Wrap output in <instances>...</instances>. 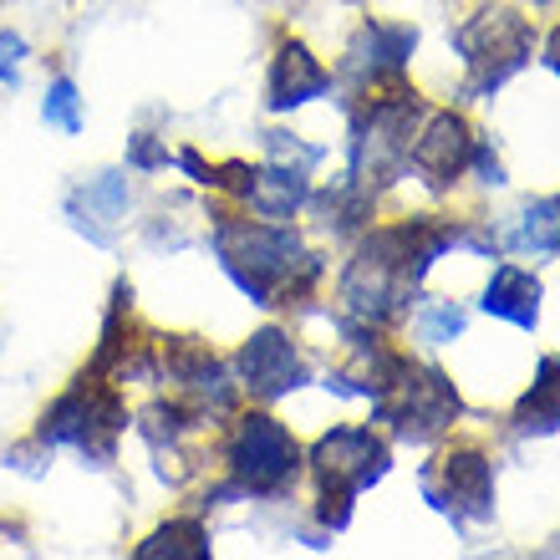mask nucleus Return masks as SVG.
<instances>
[{
  "mask_svg": "<svg viewBox=\"0 0 560 560\" xmlns=\"http://www.w3.org/2000/svg\"><path fill=\"white\" fill-rule=\"evenodd\" d=\"M560 428V357H546L535 387L515 408V433H556Z\"/></svg>",
  "mask_w": 560,
  "mask_h": 560,
  "instance_id": "nucleus-15",
  "label": "nucleus"
},
{
  "mask_svg": "<svg viewBox=\"0 0 560 560\" xmlns=\"http://www.w3.org/2000/svg\"><path fill=\"white\" fill-rule=\"evenodd\" d=\"M306 377H311L306 357H301V347L291 341V331H280V326H260L235 352L240 393H250V398H260V402L285 398V393H295Z\"/></svg>",
  "mask_w": 560,
  "mask_h": 560,
  "instance_id": "nucleus-9",
  "label": "nucleus"
},
{
  "mask_svg": "<svg viewBox=\"0 0 560 560\" xmlns=\"http://www.w3.org/2000/svg\"><path fill=\"white\" fill-rule=\"evenodd\" d=\"M448 245L485 250V240L464 235V230L448 220H402V224H387V230H372V235L357 245L352 266L341 270V306L368 326L372 322L387 326V322H398V316H408L423 270L433 266Z\"/></svg>",
  "mask_w": 560,
  "mask_h": 560,
  "instance_id": "nucleus-1",
  "label": "nucleus"
},
{
  "mask_svg": "<svg viewBox=\"0 0 560 560\" xmlns=\"http://www.w3.org/2000/svg\"><path fill=\"white\" fill-rule=\"evenodd\" d=\"M209 245L220 255L224 276L250 295L255 306H291L316 285L322 255H311L291 220H260V214H214Z\"/></svg>",
  "mask_w": 560,
  "mask_h": 560,
  "instance_id": "nucleus-2",
  "label": "nucleus"
},
{
  "mask_svg": "<svg viewBox=\"0 0 560 560\" xmlns=\"http://www.w3.org/2000/svg\"><path fill=\"white\" fill-rule=\"evenodd\" d=\"M418 331H423V341L443 347V341H454L464 331V311L454 301H428V306H418Z\"/></svg>",
  "mask_w": 560,
  "mask_h": 560,
  "instance_id": "nucleus-18",
  "label": "nucleus"
},
{
  "mask_svg": "<svg viewBox=\"0 0 560 560\" xmlns=\"http://www.w3.org/2000/svg\"><path fill=\"white\" fill-rule=\"evenodd\" d=\"M42 122L46 128H57V133L77 138L82 133V92H77L72 77H51L46 82V97H42Z\"/></svg>",
  "mask_w": 560,
  "mask_h": 560,
  "instance_id": "nucleus-17",
  "label": "nucleus"
},
{
  "mask_svg": "<svg viewBox=\"0 0 560 560\" xmlns=\"http://www.w3.org/2000/svg\"><path fill=\"white\" fill-rule=\"evenodd\" d=\"M485 311L489 316H500V322H515L530 331L540 322V280L530 270L520 266H494L489 276V291H485Z\"/></svg>",
  "mask_w": 560,
  "mask_h": 560,
  "instance_id": "nucleus-14",
  "label": "nucleus"
},
{
  "mask_svg": "<svg viewBox=\"0 0 560 560\" xmlns=\"http://www.w3.org/2000/svg\"><path fill=\"white\" fill-rule=\"evenodd\" d=\"M128 168H133V174H159V168H168V148L153 133H133V143H128Z\"/></svg>",
  "mask_w": 560,
  "mask_h": 560,
  "instance_id": "nucleus-20",
  "label": "nucleus"
},
{
  "mask_svg": "<svg viewBox=\"0 0 560 560\" xmlns=\"http://www.w3.org/2000/svg\"><path fill=\"white\" fill-rule=\"evenodd\" d=\"M26 57H31V46L21 31H0V88L15 92L21 88V72H26Z\"/></svg>",
  "mask_w": 560,
  "mask_h": 560,
  "instance_id": "nucleus-19",
  "label": "nucleus"
},
{
  "mask_svg": "<svg viewBox=\"0 0 560 560\" xmlns=\"http://www.w3.org/2000/svg\"><path fill=\"white\" fill-rule=\"evenodd\" d=\"M220 458L224 474H230L220 494H235V500H280L301 474V443L270 413H240L235 408V423L220 443Z\"/></svg>",
  "mask_w": 560,
  "mask_h": 560,
  "instance_id": "nucleus-3",
  "label": "nucleus"
},
{
  "mask_svg": "<svg viewBox=\"0 0 560 560\" xmlns=\"http://www.w3.org/2000/svg\"><path fill=\"white\" fill-rule=\"evenodd\" d=\"M311 474H316V515L322 525L341 530L352 520V500L368 485H377L387 474V439H377L372 428H331L311 448Z\"/></svg>",
  "mask_w": 560,
  "mask_h": 560,
  "instance_id": "nucleus-5",
  "label": "nucleus"
},
{
  "mask_svg": "<svg viewBox=\"0 0 560 560\" xmlns=\"http://www.w3.org/2000/svg\"><path fill=\"white\" fill-rule=\"evenodd\" d=\"M474 128L458 113H433L413 128V143H408V163H413L418 174H423L428 189H448L464 168L474 163Z\"/></svg>",
  "mask_w": 560,
  "mask_h": 560,
  "instance_id": "nucleus-11",
  "label": "nucleus"
},
{
  "mask_svg": "<svg viewBox=\"0 0 560 560\" xmlns=\"http://www.w3.org/2000/svg\"><path fill=\"white\" fill-rule=\"evenodd\" d=\"M133 556H138V560H159V556L205 560V556H209V530H205V520H194V515L168 520V525H159V530L148 535V540L133 550Z\"/></svg>",
  "mask_w": 560,
  "mask_h": 560,
  "instance_id": "nucleus-16",
  "label": "nucleus"
},
{
  "mask_svg": "<svg viewBox=\"0 0 560 560\" xmlns=\"http://www.w3.org/2000/svg\"><path fill=\"white\" fill-rule=\"evenodd\" d=\"M535 5H546V0H535Z\"/></svg>",
  "mask_w": 560,
  "mask_h": 560,
  "instance_id": "nucleus-22",
  "label": "nucleus"
},
{
  "mask_svg": "<svg viewBox=\"0 0 560 560\" xmlns=\"http://www.w3.org/2000/svg\"><path fill=\"white\" fill-rule=\"evenodd\" d=\"M454 46L464 67H469V92H494L530 61L535 51V26L530 15L510 11V5H489L474 21L454 31Z\"/></svg>",
  "mask_w": 560,
  "mask_h": 560,
  "instance_id": "nucleus-6",
  "label": "nucleus"
},
{
  "mask_svg": "<svg viewBox=\"0 0 560 560\" xmlns=\"http://www.w3.org/2000/svg\"><path fill=\"white\" fill-rule=\"evenodd\" d=\"M326 92H331V72L322 67V57H311L306 42H280L270 57V107L291 113V107H306Z\"/></svg>",
  "mask_w": 560,
  "mask_h": 560,
  "instance_id": "nucleus-13",
  "label": "nucleus"
},
{
  "mask_svg": "<svg viewBox=\"0 0 560 560\" xmlns=\"http://www.w3.org/2000/svg\"><path fill=\"white\" fill-rule=\"evenodd\" d=\"M454 418H458L454 383L433 368H413V362H408V368L398 372V383L377 398V423H393L398 439H413V443L439 439Z\"/></svg>",
  "mask_w": 560,
  "mask_h": 560,
  "instance_id": "nucleus-7",
  "label": "nucleus"
},
{
  "mask_svg": "<svg viewBox=\"0 0 560 560\" xmlns=\"http://www.w3.org/2000/svg\"><path fill=\"white\" fill-rule=\"evenodd\" d=\"M546 67H550V72H560V31L546 42Z\"/></svg>",
  "mask_w": 560,
  "mask_h": 560,
  "instance_id": "nucleus-21",
  "label": "nucleus"
},
{
  "mask_svg": "<svg viewBox=\"0 0 560 560\" xmlns=\"http://www.w3.org/2000/svg\"><path fill=\"white\" fill-rule=\"evenodd\" d=\"M423 494L428 504H439L448 520L469 525V520L494 515V464H489L474 443H458L448 454H439L423 469Z\"/></svg>",
  "mask_w": 560,
  "mask_h": 560,
  "instance_id": "nucleus-8",
  "label": "nucleus"
},
{
  "mask_svg": "<svg viewBox=\"0 0 560 560\" xmlns=\"http://www.w3.org/2000/svg\"><path fill=\"white\" fill-rule=\"evenodd\" d=\"M133 214V184H128V168H103V174L82 178L72 194H67V220L92 240V245H113L122 224Z\"/></svg>",
  "mask_w": 560,
  "mask_h": 560,
  "instance_id": "nucleus-12",
  "label": "nucleus"
},
{
  "mask_svg": "<svg viewBox=\"0 0 560 560\" xmlns=\"http://www.w3.org/2000/svg\"><path fill=\"white\" fill-rule=\"evenodd\" d=\"M418 31L413 26H387V21H368V26L352 36L347 57H341V77L347 88L357 92H377L387 82H402V67L413 57Z\"/></svg>",
  "mask_w": 560,
  "mask_h": 560,
  "instance_id": "nucleus-10",
  "label": "nucleus"
},
{
  "mask_svg": "<svg viewBox=\"0 0 560 560\" xmlns=\"http://www.w3.org/2000/svg\"><path fill=\"white\" fill-rule=\"evenodd\" d=\"M122 428H128V402H122L118 383H107L97 372H82L42 413L36 443H42V448H77L82 458H92V464L103 469V464H113V454H118Z\"/></svg>",
  "mask_w": 560,
  "mask_h": 560,
  "instance_id": "nucleus-4",
  "label": "nucleus"
}]
</instances>
